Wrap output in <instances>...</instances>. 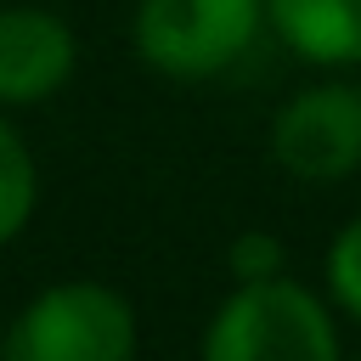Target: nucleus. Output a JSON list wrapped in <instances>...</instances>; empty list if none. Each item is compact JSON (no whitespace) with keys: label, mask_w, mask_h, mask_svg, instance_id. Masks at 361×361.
Returning <instances> with one entry per match:
<instances>
[{"label":"nucleus","mask_w":361,"mask_h":361,"mask_svg":"<svg viewBox=\"0 0 361 361\" xmlns=\"http://www.w3.org/2000/svg\"><path fill=\"white\" fill-rule=\"evenodd\" d=\"M209 361H333L338 322L322 293L293 276L237 282L203 327Z\"/></svg>","instance_id":"f257e3e1"},{"label":"nucleus","mask_w":361,"mask_h":361,"mask_svg":"<svg viewBox=\"0 0 361 361\" xmlns=\"http://www.w3.org/2000/svg\"><path fill=\"white\" fill-rule=\"evenodd\" d=\"M259 28H271L265 0H135L130 45L158 79L197 85L237 68Z\"/></svg>","instance_id":"f03ea898"},{"label":"nucleus","mask_w":361,"mask_h":361,"mask_svg":"<svg viewBox=\"0 0 361 361\" xmlns=\"http://www.w3.org/2000/svg\"><path fill=\"white\" fill-rule=\"evenodd\" d=\"M135 305L107 282H51L0 333L6 361H130Z\"/></svg>","instance_id":"7ed1b4c3"},{"label":"nucleus","mask_w":361,"mask_h":361,"mask_svg":"<svg viewBox=\"0 0 361 361\" xmlns=\"http://www.w3.org/2000/svg\"><path fill=\"white\" fill-rule=\"evenodd\" d=\"M271 158L282 175L327 186L361 169V85L322 79L293 90L271 118Z\"/></svg>","instance_id":"20e7f679"},{"label":"nucleus","mask_w":361,"mask_h":361,"mask_svg":"<svg viewBox=\"0 0 361 361\" xmlns=\"http://www.w3.org/2000/svg\"><path fill=\"white\" fill-rule=\"evenodd\" d=\"M79 68V34L51 6H0V107L51 102Z\"/></svg>","instance_id":"39448f33"},{"label":"nucleus","mask_w":361,"mask_h":361,"mask_svg":"<svg viewBox=\"0 0 361 361\" xmlns=\"http://www.w3.org/2000/svg\"><path fill=\"white\" fill-rule=\"evenodd\" d=\"M276 39L310 68H361V0H265Z\"/></svg>","instance_id":"423d86ee"},{"label":"nucleus","mask_w":361,"mask_h":361,"mask_svg":"<svg viewBox=\"0 0 361 361\" xmlns=\"http://www.w3.org/2000/svg\"><path fill=\"white\" fill-rule=\"evenodd\" d=\"M34 209H39V164L0 107V248L28 231Z\"/></svg>","instance_id":"0eeeda50"},{"label":"nucleus","mask_w":361,"mask_h":361,"mask_svg":"<svg viewBox=\"0 0 361 361\" xmlns=\"http://www.w3.org/2000/svg\"><path fill=\"white\" fill-rule=\"evenodd\" d=\"M322 282H327V299L361 327V214L338 226V237L327 243V259H322Z\"/></svg>","instance_id":"6e6552de"},{"label":"nucleus","mask_w":361,"mask_h":361,"mask_svg":"<svg viewBox=\"0 0 361 361\" xmlns=\"http://www.w3.org/2000/svg\"><path fill=\"white\" fill-rule=\"evenodd\" d=\"M226 271H231V282L282 276V271H288V248H282V237H276V231L248 226V231H237V237H231V248H226Z\"/></svg>","instance_id":"1a4fd4ad"}]
</instances>
